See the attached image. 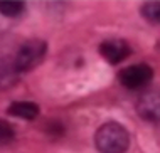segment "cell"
<instances>
[{
    "mask_svg": "<svg viewBox=\"0 0 160 153\" xmlns=\"http://www.w3.org/2000/svg\"><path fill=\"white\" fill-rule=\"evenodd\" d=\"M19 72L15 71L14 61L0 59V89H7L17 81Z\"/></svg>",
    "mask_w": 160,
    "mask_h": 153,
    "instance_id": "cell-7",
    "label": "cell"
},
{
    "mask_svg": "<svg viewBox=\"0 0 160 153\" xmlns=\"http://www.w3.org/2000/svg\"><path fill=\"white\" fill-rule=\"evenodd\" d=\"M137 113L145 121H160V89H147L138 96Z\"/></svg>",
    "mask_w": 160,
    "mask_h": 153,
    "instance_id": "cell-4",
    "label": "cell"
},
{
    "mask_svg": "<svg viewBox=\"0 0 160 153\" xmlns=\"http://www.w3.org/2000/svg\"><path fill=\"white\" fill-rule=\"evenodd\" d=\"M8 115L22 120H36L39 116V106L31 101H15L8 106Z\"/></svg>",
    "mask_w": 160,
    "mask_h": 153,
    "instance_id": "cell-6",
    "label": "cell"
},
{
    "mask_svg": "<svg viewBox=\"0 0 160 153\" xmlns=\"http://www.w3.org/2000/svg\"><path fill=\"white\" fill-rule=\"evenodd\" d=\"M46 52H47V44L41 39H31V41L24 42L14 57L15 71L20 74L36 69L44 61Z\"/></svg>",
    "mask_w": 160,
    "mask_h": 153,
    "instance_id": "cell-2",
    "label": "cell"
},
{
    "mask_svg": "<svg viewBox=\"0 0 160 153\" xmlns=\"http://www.w3.org/2000/svg\"><path fill=\"white\" fill-rule=\"evenodd\" d=\"M94 145L99 153H125L130 146V133L123 125L108 121L98 128Z\"/></svg>",
    "mask_w": 160,
    "mask_h": 153,
    "instance_id": "cell-1",
    "label": "cell"
},
{
    "mask_svg": "<svg viewBox=\"0 0 160 153\" xmlns=\"http://www.w3.org/2000/svg\"><path fill=\"white\" fill-rule=\"evenodd\" d=\"M142 15L152 24H160V2H147L142 5Z\"/></svg>",
    "mask_w": 160,
    "mask_h": 153,
    "instance_id": "cell-9",
    "label": "cell"
},
{
    "mask_svg": "<svg viewBox=\"0 0 160 153\" xmlns=\"http://www.w3.org/2000/svg\"><path fill=\"white\" fill-rule=\"evenodd\" d=\"M24 10H25V3L19 2V0H2L0 2V14L10 17V19L22 15Z\"/></svg>",
    "mask_w": 160,
    "mask_h": 153,
    "instance_id": "cell-8",
    "label": "cell"
},
{
    "mask_svg": "<svg viewBox=\"0 0 160 153\" xmlns=\"http://www.w3.org/2000/svg\"><path fill=\"white\" fill-rule=\"evenodd\" d=\"M99 54L110 64H120L132 54V49L123 39H110L99 46Z\"/></svg>",
    "mask_w": 160,
    "mask_h": 153,
    "instance_id": "cell-5",
    "label": "cell"
},
{
    "mask_svg": "<svg viewBox=\"0 0 160 153\" xmlns=\"http://www.w3.org/2000/svg\"><path fill=\"white\" fill-rule=\"evenodd\" d=\"M153 77V71L147 64H133L118 72V81L128 89H142L148 86Z\"/></svg>",
    "mask_w": 160,
    "mask_h": 153,
    "instance_id": "cell-3",
    "label": "cell"
},
{
    "mask_svg": "<svg viewBox=\"0 0 160 153\" xmlns=\"http://www.w3.org/2000/svg\"><path fill=\"white\" fill-rule=\"evenodd\" d=\"M15 138V130L8 121L0 120V146H5L8 143H12Z\"/></svg>",
    "mask_w": 160,
    "mask_h": 153,
    "instance_id": "cell-10",
    "label": "cell"
}]
</instances>
